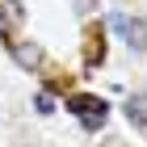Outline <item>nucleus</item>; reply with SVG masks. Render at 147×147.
<instances>
[{
	"label": "nucleus",
	"instance_id": "20e7f679",
	"mask_svg": "<svg viewBox=\"0 0 147 147\" xmlns=\"http://www.w3.org/2000/svg\"><path fill=\"white\" fill-rule=\"evenodd\" d=\"M126 118H130L135 126H147V97L143 92H135V97L126 101Z\"/></svg>",
	"mask_w": 147,
	"mask_h": 147
},
{
	"label": "nucleus",
	"instance_id": "f03ea898",
	"mask_svg": "<svg viewBox=\"0 0 147 147\" xmlns=\"http://www.w3.org/2000/svg\"><path fill=\"white\" fill-rule=\"evenodd\" d=\"M109 25H113L130 46H135V51H143V46H147V21H130V17H122V13H113Z\"/></svg>",
	"mask_w": 147,
	"mask_h": 147
},
{
	"label": "nucleus",
	"instance_id": "f257e3e1",
	"mask_svg": "<svg viewBox=\"0 0 147 147\" xmlns=\"http://www.w3.org/2000/svg\"><path fill=\"white\" fill-rule=\"evenodd\" d=\"M67 109L80 118V126H84V130H101V126H105V113H109V105H105L101 97H71Z\"/></svg>",
	"mask_w": 147,
	"mask_h": 147
},
{
	"label": "nucleus",
	"instance_id": "7ed1b4c3",
	"mask_svg": "<svg viewBox=\"0 0 147 147\" xmlns=\"http://www.w3.org/2000/svg\"><path fill=\"white\" fill-rule=\"evenodd\" d=\"M13 59H17L21 67H42V51L30 46V42H17V46H13Z\"/></svg>",
	"mask_w": 147,
	"mask_h": 147
}]
</instances>
